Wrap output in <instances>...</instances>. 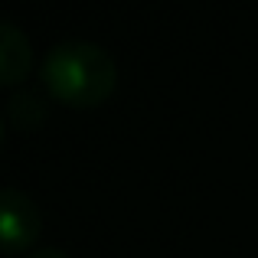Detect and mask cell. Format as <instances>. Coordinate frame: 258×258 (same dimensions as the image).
I'll return each mask as SVG.
<instances>
[{"instance_id": "6da1fadb", "label": "cell", "mask_w": 258, "mask_h": 258, "mask_svg": "<svg viewBox=\"0 0 258 258\" xmlns=\"http://www.w3.org/2000/svg\"><path fill=\"white\" fill-rule=\"evenodd\" d=\"M39 82L59 105L88 111L114 95L118 66L105 46L88 39H66L46 52L39 66Z\"/></svg>"}, {"instance_id": "7a4b0ae2", "label": "cell", "mask_w": 258, "mask_h": 258, "mask_svg": "<svg viewBox=\"0 0 258 258\" xmlns=\"http://www.w3.org/2000/svg\"><path fill=\"white\" fill-rule=\"evenodd\" d=\"M39 232H43V213L36 200L17 186H0V252H30Z\"/></svg>"}, {"instance_id": "3957f363", "label": "cell", "mask_w": 258, "mask_h": 258, "mask_svg": "<svg viewBox=\"0 0 258 258\" xmlns=\"http://www.w3.org/2000/svg\"><path fill=\"white\" fill-rule=\"evenodd\" d=\"M33 72V43L17 23L0 20V88H17Z\"/></svg>"}, {"instance_id": "277c9868", "label": "cell", "mask_w": 258, "mask_h": 258, "mask_svg": "<svg viewBox=\"0 0 258 258\" xmlns=\"http://www.w3.org/2000/svg\"><path fill=\"white\" fill-rule=\"evenodd\" d=\"M7 114H10V121L20 131H36V127L46 124L49 108H46V101L36 92H17L10 98V105H7Z\"/></svg>"}, {"instance_id": "5b68a950", "label": "cell", "mask_w": 258, "mask_h": 258, "mask_svg": "<svg viewBox=\"0 0 258 258\" xmlns=\"http://www.w3.org/2000/svg\"><path fill=\"white\" fill-rule=\"evenodd\" d=\"M30 258H69V255H66L62 248H36Z\"/></svg>"}, {"instance_id": "8992f818", "label": "cell", "mask_w": 258, "mask_h": 258, "mask_svg": "<svg viewBox=\"0 0 258 258\" xmlns=\"http://www.w3.org/2000/svg\"><path fill=\"white\" fill-rule=\"evenodd\" d=\"M0 147H4V127H0Z\"/></svg>"}]
</instances>
